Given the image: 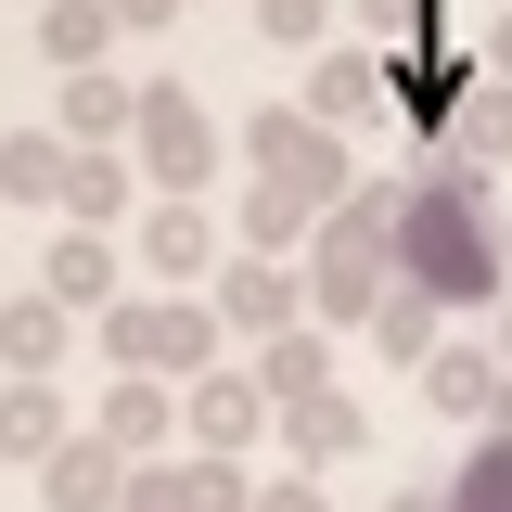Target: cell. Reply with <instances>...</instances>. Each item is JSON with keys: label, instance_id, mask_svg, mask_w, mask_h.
Returning a JSON list of instances; mask_svg holds the SVG:
<instances>
[{"label": "cell", "instance_id": "cell-1", "mask_svg": "<svg viewBox=\"0 0 512 512\" xmlns=\"http://www.w3.org/2000/svg\"><path fill=\"white\" fill-rule=\"evenodd\" d=\"M397 282L436 295V308H487L500 295V205H487V167H423L397 180Z\"/></svg>", "mask_w": 512, "mask_h": 512}, {"label": "cell", "instance_id": "cell-2", "mask_svg": "<svg viewBox=\"0 0 512 512\" xmlns=\"http://www.w3.org/2000/svg\"><path fill=\"white\" fill-rule=\"evenodd\" d=\"M397 295V180H359L308 231V308L320 320H372Z\"/></svg>", "mask_w": 512, "mask_h": 512}, {"label": "cell", "instance_id": "cell-3", "mask_svg": "<svg viewBox=\"0 0 512 512\" xmlns=\"http://www.w3.org/2000/svg\"><path fill=\"white\" fill-rule=\"evenodd\" d=\"M218 116L192 103L180 77H141V116H128V167L154 180V205H205V180H218Z\"/></svg>", "mask_w": 512, "mask_h": 512}, {"label": "cell", "instance_id": "cell-4", "mask_svg": "<svg viewBox=\"0 0 512 512\" xmlns=\"http://www.w3.org/2000/svg\"><path fill=\"white\" fill-rule=\"evenodd\" d=\"M103 359L116 372H218V308L205 295H116L103 308Z\"/></svg>", "mask_w": 512, "mask_h": 512}, {"label": "cell", "instance_id": "cell-5", "mask_svg": "<svg viewBox=\"0 0 512 512\" xmlns=\"http://www.w3.org/2000/svg\"><path fill=\"white\" fill-rule=\"evenodd\" d=\"M244 167H256V180H295L308 205H346V192H359L346 128H320L308 103H256V116H244Z\"/></svg>", "mask_w": 512, "mask_h": 512}, {"label": "cell", "instance_id": "cell-6", "mask_svg": "<svg viewBox=\"0 0 512 512\" xmlns=\"http://www.w3.org/2000/svg\"><path fill=\"white\" fill-rule=\"evenodd\" d=\"M205 308H218V333H256V346H269V333H295V320H308V269H295V256H218V282H205Z\"/></svg>", "mask_w": 512, "mask_h": 512}, {"label": "cell", "instance_id": "cell-7", "mask_svg": "<svg viewBox=\"0 0 512 512\" xmlns=\"http://www.w3.org/2000/svg\"><path fill=\"white\" fill-rule=\"evenodd\" d=\"M256 436H269V384L256 372H192L180 384V448L192 461H244Z\"/></svg>", "mask_w": 512, "mask_h": 512}, {"label": "cell", "instance_id": "cell-8", "mask_svg": "<svg viewBox=\"0 0 512 512\" xmlns=\"http://www.w3.org/2000/svg\"><path fill=\"white\" fill-rule=\"evenodd\" d=\"M269 436H282V461H295V474H333L346 448H372V410L320 384V397H282V410H269Z\"/></svg>", "mask_w": 512, "mask_h": 512}, {"label": "cell", "instance_id": "cell-9", "mask_svg": "<svg viewBox=\"0 0 512 512\" xmlns=\"http://www.w3.org/2000/svg\"><path fill=\"white\" fill-rule=\"evenodd\" d=\"M141 269H154L167 295L218 282V218H205V205H141Z\"/></svg>", "mask_w": 512, "mask_h": 512}, {"label": "cell", "instance_id": "cell-10", "mask_svg": "<svg viewBox=\"0 0 512 512\" xmlns=\"http://www.w3.org/2000/svg\"><path fill=\"white\" fill-rule=\"evenodd\" d=\"M90 436L128 448V461H154V448L180 436V397H167V372H116V384H103V410H90Z\"/></svg>", "mask_w": 512, "mask_h": 512}, {"label": "cell", "instance_id": "cell-11", "mask_svg": "<svg viewBox=\"0 0 512 512\" xmlns=\"http://www.w3.org/2000/svg\"><path fill=\"white\" fill-rule=\"evenodd\" d=\"M128 116H141V90H128L116 64H77V77L52 90V128L77 141V154H103V141H128Z\"/></svg>", "mask_w": 512, "mask_h": 512}, {"label": "cell", "instance_id": "cell-12", "mask_svg": "<svg viewBox=\"0 0 512 512\" xmlns=\"http://www.w3.org/2000/svg\"><path fill=\"white\" fill-rule=\"evenodd\" d=\"M77 436V410H64L52 372H0V461H52Z\"/></svg>", "mask_w": 512, "mask_h": 512}, {"label": "cell", "instance_id": "cell-13", "mask_svg": "<svg viewBox=\"0 0 512 512\" xmlns=\"http://www.w3.org/2000/svg\"><path fill=\"white\" fill-rule=\"evenodd\" d=\"M116 487H128V448H103L90 423L39 461V500H52V512H116Z\"/></svg>", "mask_w": 512, "mask_h": 512}, {"label": "cell", "instance_id": "cell-14", "mask_svg": "<svg viewBox=\"0 0 512 512\" xmlns=\"http://www.w3.org/2000/svg\"><path fill=\"white\" fill-rule=\"evenodd\" d=\"M39 295L77 308V320H103V308H116V231H64V244L39 256Z\"/></svg>", "mask_w": 512, "mask_h": 512}, {"label": "cell", "instance_id": "cell-15", "mask_svg": "<svg viewBox=\"0 0 512 512\" xmlns=\"http://www.w3.org/2000/svg\"><path fill=\"white\" fill-rule=\"evenodd\" d=\"M128 192H141V167H128V141H103V154H64V231H116L128 218Z\"/></svg>", "mask_w": 512, "mask_h": 512}, {"label": "cell", "instance_id": "cell-16", "mask_svg": "<svg viewBox=\"0 0 512 512\" xmlns=\"http://www.w3.org/2000/svg\"><path fill=\"white\" fill-rule=\"evenodd\" d=\"M320 218H333V205H308L295 180H256L244 205H231V244H244V256H308Z\"/></svg>", "mask_w": 512, "mask_h": 512}, {"label": "cell", "instance_id": "cell-17", "mask_svg": "<svg viewBox=\"0 0 512 512\" xmlns=\"http://www.w3.org/2000/svg\"><path fill=\"white\" fill-rule=\"evenodd\" d=\"M308 116H320V128L384 116V64H372V52H333V39H320V52H308Z\"/></svg>", "mask_w": 512, "mask_h": 512}, {"label": "cell", "instance_id": "cell-18", "mask_svg": "<svg viewBox=\"0 0 512 512\" xmlns=\"http://www.w3.org/2000/svg\"><path fill=\"white\" fill-rule=\"evenodd\" d=\"M64 346H77V308H52V295H0V372H64Z\"/></svg>", "mask_w": 512, "mask_h": 512}, {"label": "cell", "instance_id": "cell-19", "mask_svg": "<svg viewBox=\"0 0 512 512\" xmlns=\"http://www.w3.org/2000/svg\"><path fill=\"white\" fill-rule=\"evenodd\" d=\"M436 154H448V167H512V90H500V77L461 90V116L436 128Z\"/></svg>", "mask_w": 512, "mask_h": 512}, {"label": "cell", "instance_id": "cell-20", "mask_svg": "<svg viewBox=\"0 0 512 512\" xmlns=\"http://www.w3.org/2000/svg\"><path fill=\"white\" fill-rule=\"evenodd\" d=\"M423 397H436L448 423H487L500 410V346H436L423 359Z\"/></svg>", "mask_w": 512, "mask_h": 512}, {"label": "cell", "instance_id": "cell-21", "mask_svg": "<svg viewBox=\"0 0 512 512\" xmlns=\"http://www.w3.org/2000/svg\"><path fill=\"white\" fill-rule=\"evenodd\" d=\"M64 154H77L64 128H13L0 141V205H64Z\"/></svg>", "mask_w": 512, "mask_h": 512}, {"label": "cell", "instance_id": "cell-22", "mask_svg": "<svg viewBox=\"0 0 512 512\" xmlns=\"http://www.w3.org/2000/svg\"><path fill=\"white\" fill-rule=\"evenodd\" d=\"M436 487H448V512H512V436H500V423H474V448L448 461Z\"/></svg>", "mask_w": 512, "mask_h": 512}, {"label": "cell", "instance_id": "cell-23", "mask_svg": "<svg viewBox=\"0 0 512 512\" xmlns=\"http://www.w3.org/2000/svg\"><path fill=\"white\" fill-rule=\"evenodd\" d=\"M256 384H269V410H282V397H320V384H333V346H320V320L269 333V346H256Z\"/></svg>", "mask_w": 512, "mask_h": 512}, {"label": "cell", "instance_id": "cell-24", "mask_svg": "<svg viewBox=\"0 0 512 512\" xmlns=\"http://www.w3.org/2000/svg\"><path fill=\"white\" fill-rule=\"evenodd\" d=\"M39 52H52L64 77L103 64V52H116V0H52V13H39Z\"/></svg>", "mask_w": 512, "mask_h": 512}, {"label": "cell", "instance_id": "cell-25", "mask_svg": "<svg viewBox=\"0 0 512 512\" xmlns=\"http://www.w3.org/2000/svg\"><path fill=\"white\" fill-rule=\"evenodd\" d=\"M372 346L397 359V372H423V359H436V295H410V282H397V295L372 308Z\"/></svg>", "mask_w": 512, "mask_h": 512}, {"label": "cell", "instance_id": "cell-26", "mask_svg": "<svg viewBox=\"0 0 512 512\" xmlns=\"http://www.w3.org/2000/svg\"><path fill=\"white\" fill-rule=\"evenodd\" d=\"M116 512H205V500H192V461H128Z\"/></svg>", "mask_w": 512, "mask_h": 512}, {"label": "cell", "instance_id": "cell-27", "mask_svg": "<svg viewBox=\"0 0 512 512\" xmlns=\"http://www.w3.org/2000/svg\"><path fill=\"white\" fill-rule=\"evenodd\" d=\"M256 39L269 52H320L333 39V0H256Z\"/></svg>", "mask_w": 512, "mask_h": 512}, {"label": "cell", "instance_id": "cell-28", "mask_svg": "<svg viewBox=\"0 0 512 512\" xmlns=\"http://www.w3.org/2000/svg\"><path fill=\"white\" fill-rule=\"evenodd\" d=\"M346 13L372 26L384 52H423V39H436V0H346Z\"/></svg>", "mask_w": 512, "mask_h": 512}, {"label": "cell", "instance_id": "cell-29", "mask_svg": "<svg viewBox=\"0 0 512 512\" xmlns=\"http://www.w3.org/2000/svg\"><path fill=\"white\" fill-rule=\"evenodd\" d=\"M256 512H333V500H320V474L282 461V474H256Z\"/></svg>", "mask_w": 512, "mask_h": 512}, {"label": "cell", "instance_id": "cell-30", "mask_svg": "<svg viewBox=\"0 0 512 512\" xmlns=\"http://www.w3.org/2000/svg\"><path fill=\"white\" fill-rule=\"evenodd\" d=\"M474 77H500V90H512V0H500V13H474Z\"/></svg>", "mask_w": 512, "mask_h": 512}, {"label": "cell", "instance_id": "cell-31", "mask_svg": "<svg viewBox=\"0 0 512 512\" xmlns=\"http://www.w3.org/2000/svg\"><path fill=\"white\" fill-rule=\"evenodd\" d=\"M180 26V0H116V39H167Z\"/></svg>", "mask_w": 512, "mask_h": 512}, {"label": "cell", "instance_id": "cell-32", "mask_svg": "<svg viewBox=\"0 0 512 512\" xmlns=\"http://www.w3.org/2000/svg\"><path fill=\"white\" fill-rule=\"evenodd\" d=\"M384 512H448V487H397V500H384Z\"/></svg>", "mask_w": 512, "mask_h": 512}, {"label": "cell", "instance_id": "cell-33", "mask_svg": "<svg viewBox=\"0 0 512 512\" xmlns=\"http://www.w3.org/2000/svg\"><path fill=\"white\" fill-rule=\"evenodd\" d=\"M500 372H512V308H500Z\"/></svg>", "mask_w": 512, "mask_h": 512}]
</instances>
